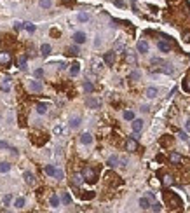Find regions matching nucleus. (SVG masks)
I'll return each instance as SVG.
<instances>
[{
	"label": "nucleus",
	"instance_id": "f257e3e1",
	"mask_svg": "<svg viewBox=\"0 0 190 213\" xmlns=\"http://www.w3.org/2000/svg\"><path fill=\"white\" fill-rule=\"evenodd\" d=\"M82 175H84L85 182H96V171L92 170V168H84V171H82Z\"/></svg>",
	"mask_w": 190,
	"mask_h": 213
},
{
	"label": "nucleus",
	"instance_id": "f03ea898",
	"mask_svg": "<svg viewBox=\"0 0 190 213\" xmlns=\"http://www.w3.org/2000/svg\"><path fill=\"white\" fill-rule=\"evenodd\" d=\"M103 63H105V59H99V58H92V59H91L92 72H94V73H99V72H101V68H103Z\"/></svg>",
	"mask_w": 190,
	"mask_h": 213
},
{
	"label": "nucleus",
	"instance_id": "7ed1b4c3",
	"mask_svg": "<svg viewBox=\"0 0 190 213\" xmlns=\"http://www.w3.org/2000/svg\"><path fill=\"white\" fill-rule=\"evenodd\" d=\"M166 201H168V203H171L175 208L182 206V201H180V198H178L176 194H168V192H166Z\"/></svg>",
	"mask_w": 190,
	"mask_h": 213
},
{
	"label": "nucleus",
	"instance_id": "20e7f679",
	"mask_svg": "<svg viewBox=\"0 0 190 213\" xmlns=\"http://www.w3.org/2000/svg\"><path fill=\"white\" fill-rule=\"evenodd\" d=\"M126 150L127 152H136L138 150V142H136V138H127V142H126Z\"/></svg>",
	"mask_w": 190,
	"mask_h": 213
},
{
	"label": "nucleus",
	"instance_id": "39448f33",
	"mask_svg": "<svg viewBox=\"0 0 190 213\" xmlns=\"http://www.w3.org/2000/svg\"><path fill=\"white\" fill-rule=\"evenodd\" d=\"M11 63V52L9 51H2L0 52V65H9Z\"/></svg>",
	"mask_w": 190,
	"mask_h": 213
},
{
	"label": "nucleus",
	"instance_id": "423d86ee",
	"mask_svg": "<svg viewBox=\"0 0 190 213\" xmlns=\"http://www.w3.org/2000/svg\"><path fill=\"white\" fill-rule=\"evenodd\" d=\"M84 180H85V178H84V175H82V173H75V175H73V178H72V184L75 185V187H80Z\"/></svg>",
	"mask_w": 190,
	"mask_h": 213
},
{
	"label": "nucleus",
	"instance_id": "0eeeda50",
	"mask_svg": "<svg viewBox=\"0 0 190 213\" xmlns=\"http://www.w3.org/2000/svg\"><path fill=\"white\" fill-rule=\"evenodd\" d=\"M73 42L75 44H84L85 42V33L84 32H75V33H73Z\"/></svg>",
	"mask_w": 190,
	"mask_h": 213
},
{
	"label": "nucleus",
	"instance_id": "6e6552de",
	"mask_svg": "<svg viewBox=\"0 0 190 213\" xmlns=\"http://www.w3.org/2000/svg\"><path fill=\"white\" fill-rule=\"evenodd\" d=\"M173 184H175V178H173V175L166 173V175L162 177V185H164V187H171Z\"/></svg>",
	"mask_w": 190,
	"mask_h": 213
},
{
	"label": "nucleus",
	"instance_id": "1a4fd4ad",
	"mask_svg": "<svg viewBox=\"0 0 190 213\" xmlns=\"http://www.w3.org/2000/svg\"><path fill=\"white\" fill-rule=\"evenodd\" d=\"M85 105L89 106V108H99V105H101V101H99L98 98H87V101H85Z\"/></svg>",
	"mask_w": 190,
	"mask_h": 213
},
{
	"label": "nucleus",
	"instance_id": "9d476101",
	"mask_svg": "<svg viewBox=\"0 0 190 213\" xmlns=\"http://www.w3.org/2000/svg\"><path fill=\"white\" fill-rule=\"evenodd\" d=\"M157 47H159L162 52H169V51H171V44H169V40H161V42L157 44Z\"/></svg>",
	"mask_w": 190,
	"mask_h": 213
},
{
	"label": "nucleus",
	"instance_id": "9b49d317",
	"mask_svg": "<svg viewBox=\"0 0 190 213\" xmlns=\"http://www.w3.org/2000/svg\"><path fill=\"white\" fill-rule=\"evenodd\" d=\"M80 143H82V145H91L92 143V135H89V133H82V135H80Z\"/></svg>",
	"mask_w": 190,
	"mask_h": 213
},
{
	"label": "nucleus",
	"instance_id": "f8f14e48",
	"mask_svg": "<svg viewBox=\"0 0 190 213\" xmlns=\"http://www.w3.org/2000/svg\"><path fill=\"white\" fill-rule=\"evenodd\" d=\"M30 89L35 91V93L42 91V82H40V80H30Z\"/></svg>",
	"mask_w": 190,
	"mask_h": 213
},
{
	"label": "nucleus",
	"instance_id": "ddd939ff",
	"mask_svg": "<svg viewBox=\"0 0 190 213\" xmlns=\"http://www.w3.org/2000/svg\"><path fill=\"white\" fill-rule=\"evenodd\" d=\"M159 72H162V73H175V68L171 66V65H168V63H162V66H159Z\"/></svg>",
	"mask_w": 190,
	"mask_h": 213
},
{
	"label": "nucleus",
	"instance_id": "4468645a",
	"mask_svg": "<svg viewBox=\"0 0 190 213\" xmlns=\"http://www.w3.org/2000/svg\"><path fill=\"white\" fill-rule=\"evenodd\" d=\"M78 72H80V65H78L77 61H73V63L70 65V75L75 77V75H78Z\"/></svg>",
	"mask_w": 190,
	"mask_h": 213
},
{
	"label": "nucleus",
	"instance_id": "2eb2a0df",
	"mask_svg": "<svg viewBox=\"0 0 190 213\" xmlns=\"http://www.w3.org/2000/svg\"><path fill=\"white\" fill-rule=\"evenodd\" d=\"M169 161L173 164H180L182 163V156H180L178 152H171V154H169Z\"/></svg>",
	"mask_w": 190,
	"mask_h": 213
},
{
	"label": "nucleus",
	"instance_id": "dca6fc26",
	"mask_svg": "<svg viewBox=\"0 0 190 213\" xmlns=\"http://www.w3.org/2000/svg\"><path fill=\"white\" fill-rule=\"evenodd\" d=\"M150 201H152V198H150V196H147V198H141L140 199V206L141 208H143V210H148V208H150Z\"/></svg>",
	"mask_w": 190,
	"mask_h": 213
},
{
	"label": "nucleus",
	"instance_id": "f3484780",
	"mask_svg": "<svg viewBox=\"0 0 190 213\" xmlns=\"http://www.w3.org/2000/svg\"><path fill=\"white\" fill-rule=\"evenodd\" d=\"M119 163H120V159L117 156H110L108 157V161H106V164L110 166V168H115V166H119Z\"/></svg>",
	"mask_w": 190,
	"mask_h": 213
},
{
	"label": "nucleus",
	"instance_id": "a211bd4d",
	"mask_svg": "<svg viewBox=\"0 0 190 213\" xmlns=\"http://www.w3.org/2000/svg\"><path fill=\"white\" fill-rule=\"evenodd\" d=\"M103 59H105L106 65H113V63H115V52H113V51H112V52H106Z\"/></svg>",
	"mask_w": 190,
	"mask_h": 213
},
{
	"label": "nucleus",
	"instance_id": "6ab92c4d",
	"mask_svg": "<svg viewBox=\"0 0 190 213\" xmlns=\"http://www.w3.org/2000/svg\"><path fill=\"white\" fill-rule=\"evenodd\" d=\"M141 128H143V121H141V119H133V131L140 133Z\"/></svg>",
	"mask_w": 190,
	"mask_h": 213
},
{
	"label": "nucleus",
	"instance_id": "aec40b11",
	"mask_svg": "<svg viewBox=\"0 0 190 213\" xmlns=\"http://www.w3.org/2000/svg\"><path fill=\"white\" fill-rule=\"evenodd\" d=\"M23 177H25V182H26L28 185H33V184H35V177H33V175H32L30 171H26V173H25Z\"/></svg>",
	"mask_w": 190,
	"mask_h": 213
},
{
	"label": "nucleus",
	"instance_id": "412c9836",
	"mask_svg": "<svg viewBox=\"0 0 190 213\" xmlns=\"http://www.w3.org/2000/svg\"><path fill=\"white\" fill-rule=\"evenodd\" d=\"M18 66L21 68V70H26V56L21 54V56L18 58Z\"/></svg>",
	"mask_w": 190,
	"mask_h": 213
},
{
	"label": "nucleus",
	"instance_id": "4be33fe9",
	"mask_svg": "<svg viewBox=\"0 0 190 213\" xmlns=\"http://www.w3.org/2000/svg\"><path fill=\"white\" fill-rule=\"evenodd\" d=\"M145 94H147V98H155V96H157V94H159V91H157V89H155V87H148L147 91H145Z\"/></svg>",
	"mask_w": 190,
	"mask_h": 213
},
{
	"label": "nucleus",
	"instance_id": "5701e85b",
	"mask_svg": "<svg viewBox=\"0 0 190 213\" xmlns=\"http://www.w3.org/2000/svg\"><path fill=\"white\" fill-rule=\"evenodd\" d=\"M2 89H4V91H9V89H11V77L2 79Z\"/></svg>",
	"mask_w": 190,
	"mask_h": 213
},
{
	"label": "nucleus",
	"instance_id": "b1692460",
	"mask_svg": "<svg viewBox=\"0 0 190 213\" xmlns=\"http://www.w3.org/2000/svg\"><path fill=\"white\" fill-rule=\"evenodd\" d=\"M126 59H127V63H131V65H136V56H134L131 51H126Z\"/></svg>",
	"mask_w": 190,
	"mask_h": 213
},
{
	"label": "nucleus",
	"instance_id": "393cba45",
	"mask_svg": "<svg viewBox=\"0 0 190 213\" xmlns=\"http://www.w3.org/2000/svg\"><path fill=\"white\" fill-rule=\"evenodd\" d=\"M136 47H138V51H140V52H147V51H148V44L145 42V40H140Z\"/></svg>",
	"mask_w": 190,
	"mask_h": 213
},
{
	"label": "nucleus",
	"instance_id": "a878e982",
	"mask_svg": "<svg viewBox=\"0 0 190 213\" xmlns=\"http://www.w3.org/2000/svg\"><path fill=\"white\" fill-rule=\"evenodd\" d=\"M40 52H42V56H49V54H51V46H49V44H42Z\"/></svg>",
	"mask_w": 190,
	"mask_h": 213
},
{
	"label": "nucleus",
	"instance_id": "bb28decb",
	"mask_svg": "<svg viewBox=\"0 0 190 213\" xmlns=\"http://www.w3.org/2000/svg\"><path fill=\"white\" fill-rule=\"evenodd\" d=\"M78 126H80V117H72L70 119V128H78Z\"/></svg>",
	"mask_w": 190,
	"mask_h": 213
},
{
	"label": "nucleus",
	"instance_id": "cd10ccee",
	"mask_svg": "<svg viewBox=\"0 0 190 213\" xmlns=\"http://www.w3.org/2000/svg\"><path fill=\"white\" fill-rule=\"evenodd\" d=\"M49 203H51V206H52V208H58V206H59V198H58L56 194H52Z\"/></svg>",
	"mask_w": 190,
	"mask_h": 213
},
{
	"label": "nucleus",
	"instance_id": "c85d7f7f",
	"mask_svg": "<svg viewBox=\"0 0 190 213\" xmlns=\"http://www.w3.org/2000/svg\"><path fill=\"white\" fill-rule=\"evenodd\" d=\"M66 54H68V56H77V54H78V47H77V46H72V47H68Z\"/></svg>",
	"mask_w": 190,
	"mask_h": 213
},
{
	"label": "nucleus",
	"instance_id": "c756f323",
	"mask_svg": "<svg viewBox=\"0 0 190 213\" xmlns=\"http://www.w3.org/2000/svg\"><path fill=\"white\" fill-rule=\"evenodd\" d=\"M37 112L38 114H45L47 112V105L45 103H37Z\"/></svg>",
	"mask_w": 190,
	"mask_h": 213
},
{
	"label": "nucleus",
	"instance_id": "7c9ffc66",
	"mask_svg": "<svg viewBox=\"0 0 190 213\" xmlns=\"http://www.w3.org/2000/svg\"><path fill=\"white\" fill-rule=\"evenodd\" d=\"M11 171V164L9 163H0V173H7Z\"/></svg>",
	"mask_w": 190,
	"mask_h": 213
},
{
	"label": "nucleus",
	"instance_id": "2f4dec72",
	"mask_svg": "<svg viewBox=\"0 0 190 213\" xmlns=\"http://www.w3.org/2000/svg\"><path fill=\"white\" fill-rule=\"evenodd\" d=\"M54 135H58V136L65 135V128L61 126V124H58V126H54Z\"/></svg>",
	"mask_w": 190,
	"mask_h": 213
},
{
	"label": "nucleus",
	"instance_id": "473e14b6",
	"mask_svg": "<svg viewBox=\"0 0 190 213\" xmlns=\"http://www.w3.org/2000/svg\"><path fill=\"white\" fill-rule=\"evenodd\" d=\"M84 89H85V93H92V91H94V86H92V82L85 80V82H84Z\"/></svg>",
	"mask_w": 190,
	"mask_h": 213
},
{
	"label": "nucleus",
	"instance_id": "72a5a7b5",
	"mask_svg": "<svg viewBox=\"0 0 190 213\" xmlns=\"http://www.w3.org/2000/svg\"><path fill=\"white\" fill-rule=\"evenodd\" d=\"M78 21L80 23L89 21V14H87V12H80V14H78Z\"/></svg>",
	"mask_w": 190,
	"mask_h": 213
},
{
	"label": "nucleus",
	"instance_id": "f704fd0d",
	"mask_svg": "<svg viewBox=\"0 0 190 213\" xmlns=\"http://www.w3.org/2000/svg\"><path fill=\"white\" fill-rule=\"evenodd\" d=\"M45 173H47V175H51V177H54V173H56V168H54V166H45Z\"/></svg>",
	"mask_w": 190,
	"mask_h": 213
},
{
	"label": "nucleus",
	"instance_id": "c9c22d12",
	"mask_svg": "<svg viewBox=\"0 0 190 213\" xmlns=\"http://www.w3.org/2000/svg\"><path fill=\"white\" fill-rule=\"evenodd\" d=\"M14 206L16 208H23V206H25V198H18L14 201Z\"/></svg>",
	"mask_w": 190,
	"mask_h": 213
},
{
	"label": "nucleus",
	"instance_id": "e433bc0d",
	"mask_svg": "<svg viewBox=\"0 0 190 213\" xmlns=\"http://www.w3.org/2000/svg\"><path fill=\"white\" fill-rule=\"evenodd\" d=\"M124 119H126V121H133V119H134V114L131 112V110H126V112H124Z\"/></svg>",
	"mask_w": 190,
	"mask_h": 213
},
{
	"label": "nucleus",
	"instance_id": "4c0bfd02",
	"mask_svg": "<svg viewBox=\"0 0 190 213\" xmlns=\"http://www.w3.org/2000/svg\"><path fill=\"white\" fill-rule=\"evenodd\" d=\"M25 30H28L30 33H33L35 32V25L33 23H25Z\"/></svg>",
	"mask_w": 190,
	"mask_h": 213
},
{
	"label": "nucleus",
	"instance_id": "58836bf2",
	"mask_svg": "<svg viewBox=\"0 0 190 213\" xmlns=\"http://www.w3.org/2000/svg\"><path fill=\"white\" fill-rule=\"evenodd\" d=\"M38 4H40V7H44V9H49L51 7V0H40Z\"/></svg>",
	"mask_w": 190,
	"mask_h": 213
},
{
	"label": "nucleus",
	"instance_id": "ea45409f",
	"mask_svg": "<svg viewBox=\"0 0 190 213\" xmlns=\"http://www.w3.org/2000/svg\"><path fill=\"white\" fill-rule=\"evenodd\" d=\"M54 177H56L58 180H63V178H65V173H63L61 170H56V173H54Z\"/></svg>",
	"mask_w": 190,
	"mask_h": 213
},
{
	"label": "nucleus",
	"instance_id": "a19ab883",
	"mask_svg": "<svg viewBox=\"0 0 190 213\" xmlns=\"http://www.w3.org/2000/svg\"><path fill=\"white\" fill-rule=\"evenodd\" d=\"M150 210H152V211H161V205H159V203H152Z\"/></svg>",
	"mask_w": 190,
	"mask_h": 213
},
{
	"label": "nucleus",
	"instance_id": "79ce46f5",
	"mask_svg": "<svg viewBox=\"0 0 190 213\" xmlns=\"http://www.w3.org/2000/svg\"><path fill=\"white\" fill-rule=\"evenodd\" d=\"M178 138H180V140H183V142H185V140H188V135H187L185 131H180V133H178Z\"/></svg>",
	"mask_w": 190,
	"mask_h": 213
},
{
	"label": "nucleus",
	"instance_id": "37998d69",
	"mask_svg": "<svg viewBox=\"0 0 190 213\" xmlns=\"http://www.w3.org/2000/svg\"><path fill=\"white\" fill-rule=\"evenodd\" d=\"M63 203H65V205H70V203H72L70 194H63Z\"/></svg>",
	"mask_w": 190,
	"mask_h": 213
},
{
	"label": "nucleus",
	"instance_id": "c03bdc74",
	"mask_svg": "<svg viewBox=\"0 0 190 213\" xmlns=\"http://www.w3.org/2000/svg\"><path fill=\"white\" fill-rule=\"evenodd\" d=\"M183 89L190 93V79H185V82H183Z\"/></svg>",
	"mask_w": 190,
	"mask_h": 213
},
{
	"label": "nucleus",
	"instance_id": "a18cd8bd",
	"mask_svg": "<svg viewBox=\"0 0 190 213\" xmlns=\"http://www.w3.org/2000/svg\"><path fill=\"white\" fill-rule=\"evenodd\" d=\"M21 28H25V23H19V21H16V23H14V30H16V32H19V30H21Z\"/></svg>",
	"mask_w": 190,
	"mask_h": 213
},
{
	"label": "nucleus",
	"instance_id": "49530a36",
	"mask_svg": "<svg viewBox=\"0 0 190 213\" xmlns=\"http://www.w3.org/2000/svg\"><path fill=\"white\" fill-rule=\"evenodd\" d=\"M129 79H131V80H136V79H140V72H131Z\"/></svg>",
	"mask_w": 190,
	"mask_h": 213
},
{
	"label": "nucleus",
	"instance_id": "de8ad7c7",
	"mask_svg": "<svg viewBox=\"0 0 190 213\" xmlns=\"http://www.w3.org/2000/svg\"><path fill=\"white\" fill-rule=\"evenodd\" d=\"M42 75H44V70H42V68H37V70H35V77H42Z\"/></svg>",
	"mask_w": 190,
	"mask_h": 213
},
{
	"label": "nucleus",
	"instance_id": "09e8293b",
	"mask_svg": "<svg viewBox=\"0 0 190 213\" xmlns=\"http://www.w3.org/2000/svg\"><path fill=\"white\" fill-rule=\"evenodd\" d=\"M82 198H84V199H91V198H94V192H89V194H82Z\"/></svg>",
	"mask_w": 190,
	"mask_h": 213
},
{
	"label": "nucleus",
	"instance_id": "8fccbe9b",
	"mask_svg": "<svg viewBox=\"0 0 190 213\" xmlns=\"http://www.w3.org/2000/svg\"><path fill=\"white\" fill-rule=\"evenodd\" d=\"M0 149H11V147L7 145V142H2V140H0Z\"/></svg>",
	"mask_w": 190,
	"mask_h": 213
},
{
	"label": "nucleus",
	"instance_id": "3c124183",
	"mask_svg": "<svg viewBox=\"0 0 190 213\" xmlns=\"http://www.w3.org/2000/svg\"><path fill=\"white\" fill-rule=\"evenodd\" d=\"M115 5L117 7H124V0H115Z\"/></svg>",
	"mask_w": 190,
	"mask_h": 213
},
{
	"label": "nucleus",
	"instance_id": "603ef678",
	"mask_svg": "<svg viewBox=\"0 0 190 213\" xmlns=\"http://www.w3.org/2000/svg\"><path fill=\"white\" fill-rule=\"evenodd\" d=\"M11 194H7V196H5V198H4V203H5V205H9V203H11Z\"/></svg>",
	"mask_w": 190,
	"mask_h": 213
},
{
	"label": "nucleus",
	"instance_id": "864d4df0",
	"mask_svg": "<svg viewBox=\"0 0 190 213\" xmlns=\"http://www.w3.org/2000/svg\"><path fill=\"white\" fill-rule=\"evenodd\" d=\"M183 40L185 42H190V33H183Z\"/></svg>",
	"mask_w": 190,
	"mask_h": 213
},
{
	"label": "nucleus",
	"instance_id": "5fc2aeb1",
	"mask_svg": "<svg viewBox=\"0 0 190 213\" xmlns=\"http://www.w3.org/2000/svg\"><path fill=\"white\" fill-rule=\"evenodd\" d=\"M127 164V159L126 157H122V159H120V166H126Z\"/></svg>",
	"mask_w": 190,
	"mask_h": 213
},
{
	"label": "nucleus",
	"instance_id": "6e6d98bb",
	"mask_svg": "<svg viewBox=\"0 0 190 213\" xmlns=\"http://www.w3.org/2000/svg\"><path fill=\"white\" fill-rule=\"evenodd\" d=\"M99 44H101V39H99V37H96V40H94V46H96V47H98Z\"/></svg>",
	"mask_w": 190,
	"mask_h": 213
},
{
	"label": "nucleus",
	"instance_id": "4d7b16f0",
	"mask_svg": "<svg viewBox=\"0 0 190 213\" xmlns=\"http://www.w3.org/2000/svg\"><path fill=\"white\" fill-rule=\"evenodd\" d=\"M19 124H21V126H25V124H26V122H25V117H23V115H19Z\"/></svg>",
	"mask_w": 190,
	"mask_h": 213
},
{
	"label": "nucleus",
	"instance_id": "13d9d810",
	"mask_svg": "<svg viewBox=\"0 0 190 213\" xmlns=\"http://www.w3.org/2000/svg\"><path fill=\"white\" fill-rule=\"evenodd\" d=\"M185 128H187V131H190V119L187 122H185Z\"/></svg>",
	"mask_w": 190,
	"mask_h": 213
},
{
	"label": "nucleus",
	"instance_id": "bf43d9fd",
	"mask_svg": "<svg viewBox=\"0 0 190 213\" xmlns=\"http://www.w3.org/2000/svg\"><path fill=\"white\" fill-rule=\"evenodd\" d=\"M63 2H66V4H68V2H73V0H63Z\"/></svg>",
	"mask_w": 190,
	"mask_h": 213
}]
</instances>
